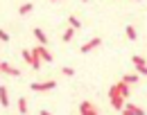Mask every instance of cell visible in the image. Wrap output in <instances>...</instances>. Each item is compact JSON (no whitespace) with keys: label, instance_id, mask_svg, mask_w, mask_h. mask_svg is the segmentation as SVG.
Here are the masks:
<instances>
[{"label":"cell","instance_id":"cell-16","mask_svg":"<svg viewBox=\"0 0 147 115\" xmlns=\"http://www.w3.org/2000/svg\"><path fill=\"white\" fill-rule=\"evenodd\" d=\"M73 34H75V29H73V27H68V29H66V32H63V41H66V43H68V41H70V38H73Z\"/></svg>","mask_w":147,"mask_h":115},{"label":"cell","instance_id":"cell-15","mask_svg":"<svg viewBox=\"0 0 147 115\" xmlns=\"http://www.w3.org/2000/svg\"><path fill=\"white\" fill-rule=\"evenodd\" d=\"M122 81H125V84H136V81H138V75H125Z\"/></svg>","mask_w":147,"mask_h":115},{"label":"cell","instance_id":"cell-21","mask_svg":"<svg viewBox=\"0 0 147 115\" xmlns=\"http://www.w3.org/2000/svg\"><path fill=\"white\" fill-rule=\"evenodd\" d=\"M52 2H57V0H52Z\"/></svg>","mask_w":147,"mask_h":115},{"label":"cell","instance_id":"cell-7","mask_svg":"<svg viewBox=\"0 0 147 115\" xmlns=\"http://www.w3.org/2000/svg\"><path fill=\"white\" fill-rule=\"evenodd\" d=\"M79 113L82 115H97V111L93 108L91 102H82V104H79Z\"/></svg>","mask_w":147,"mask_h":115},{"label":"cell","instance_id":"cell-17","mask_svg":"<svg viewBox=\"0 0 147 115\" xmlns=\"http://www.w3.org/2000/svg\"><path fill=\"white\" fill-rule=\"evenodd\" d=\"M127 36L131 38V41H134V38H136V29H134V27H131V25H127Z\"/></svg>","mask_w":147,"mask_h":115},{"label":"cell","instance_id":"cell-12","mask_svg":"<svg viewBox=\"0 0 147 115\" xmlns=\"http://www.w3.org/2000/svg\"><path fill=\"white\" fill-rule=\"evenodd\" d=\"M32 9H34V5H32V2H25V5H20V7H18L20 16H25V14H30Z\"/></svg>","mask_w":147,"mask_h":115},{"label":"cell","instance_id":"cell-8","mask_svg":"<svg viewBox=\"0 0 147 115\" xmlns=\"http://www.w3.org/2000/svg\"><path fill=\"white\" fill-rule=\"evenodd\" d=\"M0 70L7 72V75H11V77H18L20 75V70H16L14 66H9V63H5V61H0Z\"/></svg>","mask_w":147,"mask_h":115},{"label":"cell","instance_id":"cell-19","mask_svg":"<svg viewBox=\"0 0 147 115\" xmlns=\"http://www.w3.org/2000/svg\"><path fill=\"white\" fill-rule=\"evenodd\" d=\"M63 75H66V77H73L75 70H73V68H63Z\"/></svg>","mask_w":147,"mask_h":115},{"label":"cell","instance_id":"cell-22","mask_svg":"<svg viewBox=\"0 0 147 115\" xmlns=\"http://www.w3.org/2000/svg\"><path fill=\"white\" fill-rule=\"evenodd\" d=\"M84 2H86V0H84Z\"/></svg>","mask_w":147,"mask_h":115},{"label":"cell","instance_id":"cell-2","mask_svg":"<svg viewBox=\"0 0 147 115\" xmlns=\"http://www.w3.org/2000/svg\"><path fill=\"white\" fill-rule=\"evenodd\" d=\"M55 86H57V81H55V79H50V81H41V84L34 81L30 88H32V90H36V93H45V90H52Z\"/></svg>","mask_w":147,"mask_h":115},{"label":"cell","instance_id":"cell-3","mask_svg":"<svg viewBox=\"0 0 147 115\" xmlns=\"http://www.w3.org/2000/svg\"><path fill=\"white\" fill-rule=\"evenodd\" d=\"M122 115H145V111L140 108V106H136V104H125V108H122Z\"/></svg>","mask_w":147,"mask_h":115},{"label":"cell","instance_id":"cell-1","mask_svg":"<svg viewBox=\"0 0 147 115\" xmlns=\"http://www.w3.org/2000/svg\"><path fill=\"white\" fill-rule=\"evenodd\" d=\"M109 99H111V106H113L115 111H122V108H125V104H127V99L120 95L118 84H113V86L109 88Z\"/></svg>","mask_w":147,"mask_h":115},{"label":"cell","instance_id":"cell-14","mask_svg":"<svg viewBox=\"0 0 147 115\" xmlns=\"http://www.w3.org/2000/svg\"><path fill=\"white\" fill-rule=\"evenodd\" d=\"M68 25H70L73 29H79V27H82V23H79V18H75V16H70V18H68Z\"/></svg>","mask_w":147,"mask_h":115},{"label":"cell","instance_id":"cell-18","mask_svg":"<svg viewBox=\"0 0 147 115\" xmlns=\"http://www.w3.org/2000/svg\"><path fill=\"white\" fill-rule=\"evenodd\" d=\"M0 41H9V34H7L5 29H0Z\"/></svg>","mask_w":147,"mask_h":115},{"label":"cell","instance_id":"cell-9","mask_svg":"<svg viewBox=\"0 0 147 115\" xmlns=\"http://www.w3.org/2000/svg\"><path fill=\"white\" fill-rule=\"evenodd\" d=\"M34 36H36V41L41 43V45H45V43H48V34H45L43 29H38V27H34Z\"/></svg>","mask_w":147,"mask_h":115},{"label":"cell","instance_id":"cell-6","mask_svg":"<svg viewBox=\"0 0 147 115\" xmlns=\"http://www.w3.org/2000/svg\"><path fill=\"white\" fill-rule=\"evenodd\" d=\"M100 45H102V38H91L88 43H84V45H82V52L86 54V52H91V50H95V47H100Z\"/></svg>","mask_w":147,"mask_h":115},{"label":"cell","instance_id":"cell-11","mask_svg":"<svg viewBox=\"0 0 147 115\" xmlns=\"http://www.w3.org/2000/svg\"><path fill=\"white\" fill-rule=\"evenodd\" d=\"M118 88H120V95L125 97V99H129V84L120 81V84H118Z\"/></svg>","mask_w":147,"mask_h":115},{"label":"cell","instance_id":"cell-5","mask_svg":"<svg viewBox=\"0 0 147 115\" xmlns=\"http://www.w3.org/2000/svg\"><path fill=\"white\" fill-rule=\"evenodd\" d=\"M32 52H34V54H38V57H41V61H52V54L45 50V45H36Z\"/></svg>","mask_w":147,"mask_h":115},{"label":"cell","instance_id":"cell-10","mask_svg":"<svg viewBox=\"0 0 147 115\" xmlns=\"http://www.w3.org/2000/svg\"><path fill=\"white\" fill-rule=\"evenodd\" d=\"M0 104L2 106H9V97H7V88L0 86Z\"/></svg>","mask_w":147,"mask_h":115},{"label":"cell","instance_id":"cell-4","mask_svg":"<svg viewBox=\"0 0 147 115\" xmlns=\"http://www.w3.org/2000/svg\"><path fill=\"white\" fill-rule=\"evenodd\" d=\"M131 63L136 66L138 75H145L147 77V63H145V59H143V57H134V59H131Z\"/></svg>","mask_w":147,"mask_h":115},{"label":"cell","instance_id":"cell-13","mask_svg":"<svg viewBox=\"0 0 147 115\" xmlns=\"http://www.w3.org/2000/svg\"><path fill=\"white\" fill-rule=\"evenodd\" d=\"M18 111L23 115L27 113V99H25V97H18Z\"/></svg>","mask_w":147,"mask_h":115},{"label":"cell","instance_id":"cell-20","mask_svg":"<svg viewBox=\"0 0 147 115\" xmlns=\"http://www.w3.org/2000/svg\"><path fill=\"white\" fill-rule=\"evenodd\" d=\"M38 115H52V113H50V111H41Z\"/></svg>","mask_w":147,"mask_h":115}]
</instances>
